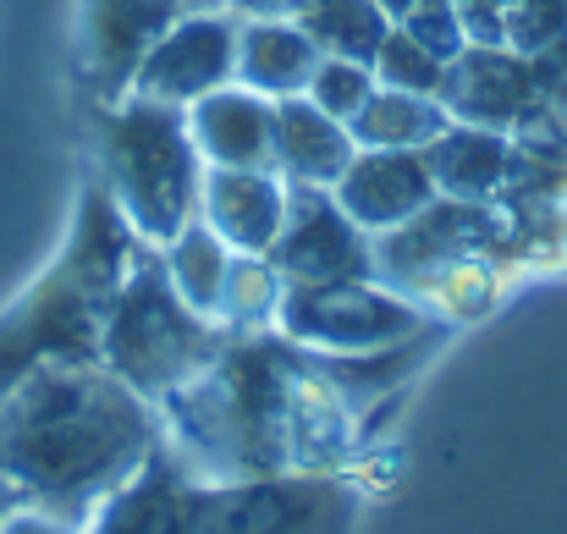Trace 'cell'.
Segmentation results:
<instances>
[{"label":"cell","instance_id":"8992f818","mask_svg":"<svg viewBox=\"0 0 567 534\" xmlns=\"http://www.w3.org/2000/svg\"><path fill=\"white\" fill-rule=\"evenodd\" d=\"M375 243V281L391 292L413 298L430 309V298L468 265L491 259L502 270V243H507V215L502 204H474V198H430L419 215L402 226L370 237Z\"/></svg>","mask_w":567,"mask_h":534},{"label":"cell","instance_id":"9c48e42d","mask_svg":"<svg viewBox=\"0 0 567 534\" xmlns=\"http://www.w3.org/2000/svg\"><path fill=\"white\" fill-rule=\"evenodd\" d=\"M220 83H237V17L220 6H193V11H177L161 28V39L144 50L127 94L188 111L198 94Z\"/></svg>","mask_w":567,"mask_h":534},{"label":"cell","instance_id":"7a4b0ae2","mask_svg":"<svg viewBox=\"0 0 567 534\" xmlns=\"http://www.w3.org/2000/svg\"><path fill=\"white\" fill-rule=\"evenodd\" d=\"M298 386L303 348H292L276 326L231 331L204 369H193L155 402L161 441L198 485H248L292 474Z\"/></svg>","mask_w":567,"mask_h":534},{"label":"cell","instance_id":"277c9868","mask_svg":"<svg viewBox=\"0 0 567 534\" xmlns=\"http://www.w3.org/2000/svg\"><path fill=\"white\" fill-rule=\"evenodd\" d=\"M100 166H105L100 187L150 248L172 243L198 215L204 155L193 150L188 116L177 105L116 94L100 116Z\"/></svg>","mask_w":567,"mask_h":534},{"label":"cell","instance_id":"d6986e66","mask_svg":"<svg viewBox=\"0 0 567 534\" xmlns=\"http://www.w3.org/2000/svg\"><path fill=\"white\" fill-rule=\"evenodd\" d=\"M446 105L435 94H408V89H380L364 100V111L348 122L359 150H424L446 127Z\"/></svg>","mask_w":567,"mask_h":534},{"label":"cell","instance_id":"cb8c5ba5","mask_svg":"<svg viewBox=\"0 0 567 534\" xmlns=\"http://www.w3.org/2000/svg\"><path fill=\"white\" fill-rule=\"evenodd\" d=\"M303 94H309L326 116L353 122V116L364 111V100L375 94V66H364V61H342V55H320V66H315V78H309Z\"/></svg>","mask_w":567,"mask_h":534},{"label":"cell","instance_id":"7c38bea8","mask_svg":"<svg viewBox=\"0 0 567 534\" xmlns=\"http://www.w3.org/2000/svg\"><path fill=\"white\" fill-rule=\"evenodd\" d=\"M331 198L342 204V215L359 232L380 237L435 198V177H430L424 150H353V161L337 177Z\"/></svg>","mask_w":567,"mask_h":534},{"label":"cell","instance_id":"d4e9b609","mask_svg":"<svg viewBox=\"0 0 567 534\" xmlns=\"http://www.w3.org/2000/svg\"><path fill=\"white\" fill-rule=\"evenodd\" d=\"M0 534H83L78 524H66V518H55V513H39V507H17L6 524H0Z\"/></svg>","mask_w":567,"mask_h":534},{"label":"cell","instance_id":"4316f807","mask_svg":"<svg viewBox=\"0 0 567 534\" xmlns=\"http://www.w3.org/2000/svg\"><path fill=\"white\" fill-rule=\"evenodd\" d=\"M17 507H22V491H17V485H6V480H0V524H6V518H11V513H17Z\"/></svg>","mask_w":567,"mask_h":534},{"label":"cell","instance_id":"30bf717a","mask_svg":"<svg viewBox=\"0 0 567 534\" xmlns=\"http://www.w3.org/2000/svg\"><path fill=\"white\" fill-rule=\"evenodd\" d=\"M441 105L452 122H474V127H496V133H524L551 116L535 61L513 44H463L446 61Z\"/></svg>","mask_w":567,"mask_h":534},{"label":"cell","instance_id":"8fae6325","mask_svg":"<svg viewBox=\"0 0 567 534\" xmlns=\"http://www.w3.org/2000/svg\"><path fill=\"white\" fill-rule=\"evenodd\" d=\"M204 496H209V485H198L161 441L89 513L83 534H204Z\"/></svg>","mask_w":567,"mask_h":534},{"label":"cell","instance_id":"603a6c76","mask_svg":"<svg viewBox=\"0 0 567 534\" xmlns=\"http://www.w3.org/2000/svg\"><path fill=\"white\" fill-rule=\"evenodd\" d=\"M375 83L380 89H408V94H435L441 100V83H446V61L435 55V50H424L408 28H385V39H380L375 50Z\"/></svg>","mask_w":567,"mask_h":534},{"label":"cell","instance_id":"5bb4252c","mask_svg":"<svg viewBox=\"0 0 567 534\" xmlns=\"http://www.w3.org/2000/svg\"><path fill=\"white\" fill-rule=\"evenodd\" d=\"M183 116H188L193 150L204 155V166H270L276 100H265L243 83H220V89L198 94Z\"/></svg>","mask_w":567,"mask_h":534},{"label":"cell","instance_id":"ffe728a7","mask_svg":"<svg viewBox=\"0 0 567 534\" xmlns=\"http://www.w3.org/2000/svg\"><path fill=\"white\" fill-rule=\"evenodd\" d=\"M161 265H166V281L177 287V298L198 309L204 320H215V309H220V292H226V270H231V248L193 215L188 226L172 237V243H161ZM220 326V320H215Z\"/></svg>","mask_w":567,"mask_h":534},{"label":"cell","instance_id":"2e32d148","mask_svg":"<svg viewBox=\"0 0 567 534\" xmlns=\"http://www.w3.org/2000/svg\"><path fill=\"white\" fill-rule=\"evenodd\" d=\"M183 11V0H89V78L105 100L127 94L144 50Z\"/></svg>","mask_w":567,"mask_h":534},{"label":"cell","instance_id":"44dd1931","mask_svg":"<svg viewBox=\"0 0 567 534\" xmlns=\"http://www.w3.org/2000/svg\"><path fill=\"white\" fill-rule=\"evenodd\" d=\"M292 17L320 44V55H342V61H364V66L375 61L380 39L391 28L380 0H298Z\"/></svg>","mask_w":567,"mask_h":534},{"label":"cell","instance_id":"484cf974","mask_svg":"<svg viewBox=\"0 0 567 534\" xmlns=\"http://www.w3.org/2000/svg\"><path fill=\"white\" fill-rule=\"evenodd\" d=\"M220 11H231L237 22H254V17H292L298 0H215Z\"/></svg>","mask_w":567,"mask_h":534},{"label":"cell","instance_id":"5b68a950","mask_svg":"<svg viewBox=\"0 0 567 534\" xmlns=\"http://www.w3.org/2000/svg\"><path fill=\"white\" fill-rule=\"evenodd\" d=\"M226 326L204 320L177 298V287L166 281L161 248L144 243V254L133 259L127 281L111 292L105 320H100V363L111 374H122L138 397L161 402L177 380H188L193 369H204L209 358L226 348Z\"/></svg>","mask_w":567,"mask_h":534},{"label":"cell","instance_id":"9a60e30c","mask_svg":"<svg viewBox=\"0 0 567 534\" xmlns=\"http://www.w3.org/2000/svg\"><path fill=\"white\" fill-rule=\"evenodd\" d=\"M353 133L348 122L326 116L309 94L276 100V133H270V172L298 187H337V177L353 161Z\"/></svg>","mask_w":567,"mask_h":534},{"label":"cell","instance_id":"4fadbf2b","mask_svg":"<svg viewBox=\"0 0 567 534\" xmlns=\"http://www.w3.org/2000/svg\"><path fill=\"white\" fill-rule=\"evenodd\" d=\"M198 220L231 254H270L287 220V182L270 166H204Z\"/></svg>","mask_w":567,"mask_h":534},{"label":"cell","instance_id":"e0dca14e","mask_svg":"<svg viewBox=\"0 0 567 534\" xmlns=\"http://www.w3.org/2000/svg\"><path fill=\"white\" fill-rule=\"evenodd\" d=\"M320 66V44L303 33L298 17H254L237 22V83L265 94V100H287L303 94L309 78Z\"/></svg>","mask_w":567,"mask_h":534},{"label":"cell","instance_id":"ac0fdd59","mask_svg":"<svg viewBox=\"0 0 567 534\" xmlns=\"http://www.w3.org/2000/svg\"><path fill=\"white\" fill-rule=\"evenodd\" d=\"M430 177L441 198H474V204H496L507 187V161H513V133L496 127H474V122H446L430 144H424Z\"/></svg>","mask_w":567,"mask_h":534},{"label":"cell","instance_id":"52a82bcc","mask_svg":"<svg viewBox=\"0 0 567 534\" xmlns=\"http://www.w3.org/2000/svg\"><path fill=\"white\" fill-rule=\"evenodd\" d=\"M270 326L303 353H375L446 320L391 292L385 281H331V287H287Z\"/></svg>","mask_w":567,"mask_h":534},{"label":"cell","instance_id":"3957f363","mask_svg":"<svg viewBox=\"0 0 567 534\" xmlns=\"http://www.w3.org/2000/svg\"><path fill=\"white\" fill-rule=\"evenodd\" d=\"M138 254H144V237L122 220L105 187H89L78 204L66 254L50 265V276L33 292H22L0 315V391L50 358L100 363L105 304L127 281Z\"/></svg>","mask_w":567,"mask_h":534},{"label":"cell","instance_id":"6da1fadb","mask_svg":"<svg viewBox=\"0 0 567 534\" xmlns=\"http://www.w3.org/2000/svg\"><path fill=\"white\" fill-rule=\"evenodd\" d=\"M155 446V402L105 363L50 358L0 391V480L78 530Z\"/></svg>","mask_w":567,"mask_h":534},{"label":"cell","instance_id":"7402d4cb","mask_svg":"<svg viewBox=\"0 0 567 534\" xmlns=\"http://www.w3.org/2000/svg\"><path fill=\"white\" fill-rule=\"evenodd\" d=\"M281 292H287V281L276 276V265L265 254H231V270H226V292H220L215 320L226 331H265L276 320Z\"/></svg>","mask_w":567,"mask_h":534},{"label":"cell","instance_id":"ba28073f","mask_svg":"<svg viewBox=\"0 0 567 534\" xmlns=\"http://www.w3.org/2000/svg\"><path fill=\"white\" fill-rule=\"evenodd\" d=\"M287 287H331V281H375V243L359 232L331 187L287 182V220L265 254Z\"/></svg>","mask_w":567,"mask_h":534}]
</instances>
